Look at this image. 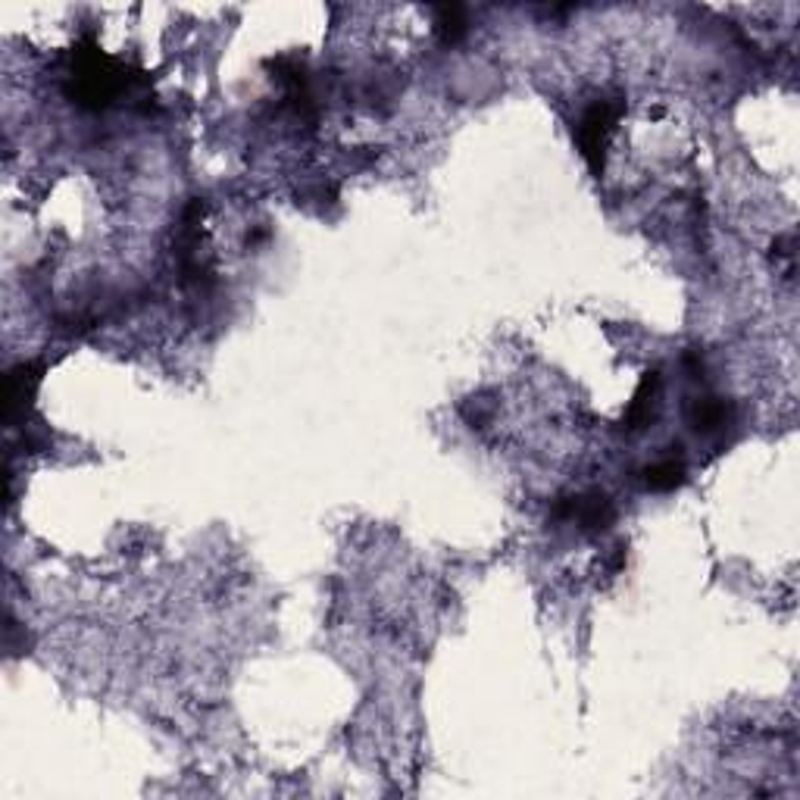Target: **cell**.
<instances>
[{
    "mask_svg": "<svg viewBox=\"0 0 800 800\" xmlns=\"http://www.w3.org/2000/svg\"><path fill=\"white\" fill-rule=\"evenodd\" d=\"M129 88V76L98 48L79 50L72 67V98L84 107H107Z\"/></svg>",
    "mask_w": 800,
    "mask_h": 800,
    "instance_id": "6da1fadb",
    "label": "cell"
},
{
    "mask_svg": "<svg viewBox=\"0 0 800 800\" xmlns=\"http://www.w3.org/2000/svg\"><path fill=\"white\" fill-rule=\"evenodd\" d=\"M626 103L619 98H600L594 100L582 119L576 122V141L582 150L584 163L591 167L594 176L603 172V157H607V144H610V134L617 129L619 117H622Z\"/></svg>",
    "mask_w": 800,
    "mask_h": 800,
    "instance_id": "7a4b0ae2",
    "label": "cell"
},
{
    "mask_svg": "<svg viewBox=\"0 0 800 800\" xmlns=\"http://www.w3.org/2000/svg\"><path fill=\"white\" fill-rule=\"evenodd\" d=\"M553 519L557 522H576L582 532L598 534L613 526L617 519V507L607 491H584V494H572V498H560L553 507Z\"/></svg>",
    "mask_w": 800,
    "mask_h": 800,
    "instance_id": "3957f363",
    "label": "cell"
},
{
    "mask_svg": "<svg viewBox=\"0 0 800 800\" xmlns=\"http://www.w3.org/2000/svg\"><path fill=\"white\" fill-rule=\"evenodd\" d=\"M660 384H663V379H660L657 369L644 372V379L638 384L632 403L626 407V417H622V429H626V432H644L650 422L657 419V410H660Z\"/></svg>",
    "mask_w": 800,
    "mask_h": 800,
    "instance_id": "277c9868",
    "label": "cell"
},
{
    "mask_svg": "<svg viewBox=\"0 0 800 800\" xmlns=\"http://www.w3.org/2000/svg\"><path fill=\"white\" fill-rule=\"evenodd\" d=\"M691 426H694V432L700 434H713L719 429H726L729 422L734 419V407L729 403L726 398H700L694 400V407H691Z\"/></svg>",
    "mask_w": 800,
    "mask_h": 800,
    "instance_id": "5b68a950",
    "label": "cell"
},
{
    "mask_svg": "<svg viewBox=\"0 0 800 800\" xmlns=\"http://www.w3.org/2000/svg\"><path fill=\"white\" fill-rule=\"evenodd\" d=\"M684 476H688V469H684L682 460L667 457V460H657L644 469V484L650 491H676L684 484Z\"/></svg>",
    "mask_w": 800,
    "mask_h": 800,
    "instance_id": "8992f818",
    "label": "cell"
},
{
    "mask_svg": "<svg viewBox=\"0 0 800 800\" xmlns=\"http://www.w3.org/2000/svg\"><path fill=\"white\" fill-rule=\"evenodd\" d=\"M434 26H438V32H441V41H444V44H457V41H463L469 32L467 10L457 7V3L438 7V10H434Z\"/></svg>",
    "mask_w": 800,
    "mask_h": 800,
    "instance_id": "52a82bcc",
    "label": "cell"
}]
</instances>
